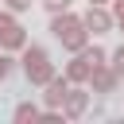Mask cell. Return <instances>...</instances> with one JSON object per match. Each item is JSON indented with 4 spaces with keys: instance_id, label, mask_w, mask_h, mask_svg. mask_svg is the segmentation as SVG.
Masks as SVG:
<instances>
[{
    "instance_id": "14",
    "label": "cell",
    "mask_w": 124,
    "mask_h": 124,
    "mask_svg": "<svg viewBox=\"0 0 124 124\" xmlns=\"http://www.w3.org/2000/svg\"><path fill=\"white\" fill-rule=\"evenodd\" d=\"M89 4H112V0H89Z\"/></svg>"
},
{
    "instance_id": "15",
    "label": "cell",
    "mask_w": 124,
    "mask_h": 124,
    "mask_svg": "<svg viewBox=\"0 0 124 124\" xmlns=\"http://www.w3.org/2000/svg\"><path fill=\"white\" fill-rule=\"evenodd\" d=\"M0 4H4V0H0Z\"/></svg>"
},
{
    "instance_id": "4",
    "label": "cell",
    "mask_w": 124,
    "mask_h": 124,
    "mask_svg": "<svg viewBox=\"0 0 124 124\" xmlns=\"http://www.w3.org/2000/svg\"><path fill=\"white\" fill-rule=\"evenodd\" d=\"M81 19H85L89 35H108V31H116V16H112L108 4H89Z\"/></svg>"
},
{
    "instance_id": "6",
    "label": "cell",
    "mask_w": 124,
    "mask_h": 124,
    "mask_svg": "<svg viewBox=\"0 0 124 124\" xmlns=\"http://www.w3.org/2000/svg\"><path fill=\"white\" fill-rule=\"evenodd\" d=\"M85 85H89L93 93H101V97H105V93H112V89L120 85V74L112 70V62H105V66H93V74H89V81H85Z\"/></svg>"
},
{
    "instance_id": "8",
    "label": "cell",
    "mask_w": 124,
    "mask_h": 124,
    "mask_svg": "<svg viewBox=\"0 0 124 124\" xmlns=\"http://www.w3.org/2000/svg\"><path fill=\"white\" fill-rule=\"evenodd\" d=\"M12 116H16V124H27V120H43V108H39L35 101H19Z\"/></svg>"
},
{
    "instance_id": "3",
    "label": "cell",
    "mask_w": 124,
    "mask_h": 124,
    "mask_svg": "<svg viewBox=\"0 0 124 124\" xmlns=\"http://www.w3.org/2000/svg\"><path fill=\"white\" fill-rule=\"evenodd\" d=\"M27 43H31V39H27L23 23L16 19V12H12V8H0V46L16 54V50H23Z\"/></svg>"
},
{
    "instance_id": "16",
    "label": "cell",
    "mask_w": 124,
    "mask_h": 124,
    "mask_svg": "<svg viewBox=\"0 0 124 124\" xmlns=\"http://www.w3.org/2000/svg\"><path fill=\"white\" fill-rule=\"evenodd\" d=\"M0 50H4V46H0Z\"/></svg>"
},
{
    "instance_id": "1",
    "label": "cell",
    "mask_w": 124,
    "mask_h": 124,
    "mask_svg": "<svg viewBox=\"0 0 124 124\" xmlns=\"http://www.w3.org/2000/svg\"><path fill=\"white\" fill-rule=\"evenodd\" d=\"M50 35H54L70 54H78V50L89 43V27H85V19H81L78 12H54V16H50Z\"/></svg>"
},
{
    "instance_id": "10",
    "label": "cell",
    "mask_w": 124,
    "mask_h": 124,
    "mask_svg": "<svg viewBox=\"0 0 124 124\" xmlns=\"http://www.w3.org/2000/svg\"><path fill=\"white\" fill-rule=\"evenodd\" d=\"M39 4H43L50 16H54V12H70V8H74V0H39Z\"/></svg>"
},
{
    "instance_id": "7",
    "label": "cell",
    "mask_w": 124,
    "mask_h": 124,
    "mask_svg": "<svg viewBox=\"0 0 124 124\" xmlns=\"http://www.w3.org/2000/svg\"><path fill=\"white\" fill-rule=\"evenodd\" d=\"M62 74H66L74 85H85V81H89V74H93V62L85 58V50H78V54H74V58L62 66Z\"/></svg>"
},
{
    "instance_id": "12",
    "label": "cell",
    "mask_w": 124,
    "mask_h": 124,
    "mask_svg": "<svg viewBox=\"0 0 124 124\" xmlns=\"http://www.w3.org/2000/svg\"><path fill=\"white\" fill-rule=\"evenodd\" d=\"M31 4H35V0H4V8H12L16 16H23V12H31Z\"/></svg>"
},
{
    "instance_id": "13",
    "label": "cell",
    "mask_w": 124,
    "mask_h": 124,
    "mask_svg": "<svg viewBox=\"0 0 124 124\" xmlns=\"http://www.w3.org/2000/svg\"><path fill=\"white\" fill-rule=\"evenodd\" d=\"M108 8H112V16H116V31L124 35V0H112Z\"/></svg>"
},
{
    "instance_id": "11",
    "label": "cell",
    "mask_w": 124,
    "mask_h": 124,
    "mask_svg": "<svg viewBox=\"0 0 124 124\" xmlns=\"http://www.w3.org/2000/svg\"><path fill=\"white\" fill-rule=\"evenodd\" d=\"M108 62H112V70H116V74L124 78V43H120V46H116V50L108 54Z\"/></svg>"
},
{
    "instance_id": "9",
    "label": "cell",
    "mask_w": 124,
    "mask_h": 124,
    "mask_svg": "<svg viewBox=\"0 0 124 124\" xmlns=\"http://www.w3.org/2000/svg\"><path fill=\"white\" fill-rule=\"evenodd\" d=\"M12 70H16L12 50H0V81H8V78H12Z\"/></svg>"
},
{
    "instance_id": "5",
    "label": "cell",
    "mask_w": 124,
    "mask_h": 124,
    "mask_svg": "<svg viewBox=\"0 0 124 124\" xmlns=\"http://www.w3.org/2000/svg\"><path fill=\"white\" fill-rule=\"evenodd\" d=\"M89 108H93V89H81V85H70V97H66V105H62L66 120H78V116H85Z\"/></svg>"
},
{
    "instance_id": "2",
    "label": "cell",
    "mask_w": 124,
    "mask_h": 124,
    "mask_svg": "<svg viewBox=\"0 0 124 124\" xmlns=\"http://www.w3.org/2000/svg\"><path fill=\"white\" fill-rule=\"evenodd\" d=\"M19 54H23V58H19L23 78H27L31 85H46V81L58 74V70H54V62H50V54H46V46H39V43H27Z\"/></svg>"
}]
</instances>
